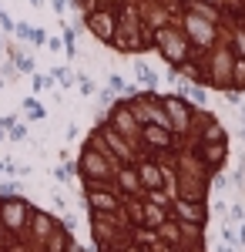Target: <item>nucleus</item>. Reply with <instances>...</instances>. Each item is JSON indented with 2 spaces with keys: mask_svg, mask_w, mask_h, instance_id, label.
Masks as SVG:
<instances>
[{
  "mask_svg": "<svg viewBox=\"0 0 245 252\" xmlns=\"http://www.w3.org/2000/svg\"><path fill=\"white\" fill-rule=\"evenodd\" d=\"M225 152V128L191 97H118L77 158L97 252H208V192Z\"/></svg>",
  "mask_w": 245,
  "mask_h": 252,
  "instance_id": "f257e3e1",
  "label": "nucleus"
},
{
  "mask_svg": "<svg viewBox=\"0 0 245 252\" xmlns=\"http://www.w3.org/2000/svg\"><path fill=\"white\" fill-rule=\"evenodd\" d=\"M0 252H84L57 215L27 198L0 195Z\"/></svg>",
  "mask_w": 245,
  "mask_h": 252,
  "instance_id": "f03ea898",
  "label": "nucleus"
},
{
  "mask_svg": "<svg viewBox=\"0 0 245 252\" xmlns=\"http://www.w3.org/2000/svg\"><path fill=\"white\" fill-rule=\"evenodd\" d=\"M0 24H3V27H10V17H7V10H3V7H0Z\"/></svg>",
  "mask_w": 245,
  "mask_h": 252,
  "instance_id": "7ed1b4c3",
  "label": "nucleus"
},
{
  "mask_svg": "<svg viewBox=\"0 0 245 252\" xmlns=\"http://www.w3.org/2000/svg\"><path fill=\"white\" fill-rule=\"evenodd\" d=\"M64 7H67V0H54V10H57V14H64Z\"/></svg>",
  "mask_w": 245,
  "mask_h": 252,
  "instance_id": "20e7f679",
  "label": "nucleus"
},
{
  "mask_svg": "<svg viewBox=\"0 0 245 252\" xmlns=\"http://www.w3.org/2000/svg\"><path fill=\"white\" fill-rule=\"evenodd\" d=\"M31 3H37V7H40V3H44V0H31Z\"/></svg>",
  "mask_w": 245,
  "mask_h": 252,
  "instance_id": "39448f33",
  "label": "nucleus"
},
{
  "mask_svg": "<svg viewBox=\"0 0 245 252\" xmlns=\"http://www.w3.org/2000/svg\"><path fill=\"white\" fill-rule=\"evenodd\" d=\"M0 44H3V37H0Z\"/></svg>",
  "mask_w": 245,
  "mask_h": 252,
  "instance_id": "423d86ee",
  "label": "nucleus"
},
{
  "mask_svg": "<svg viewBox=\"0 0 245 252\" xmlns=\"http://www.w3.org/2000/svg\"><path fill=\"white\" fill-rule=\"evenodd\" d=\"M104 3H108V0H104Z\"/></svg>",
  "mask_w": 245,
  "mask_h": 252,
  "instance_id": "0eeeda50",
  "label": "nucleus"
}]
</instances>
